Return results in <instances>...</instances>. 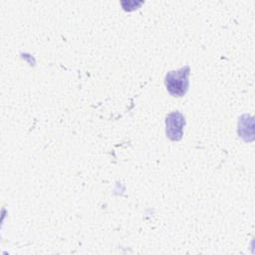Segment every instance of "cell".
<instances>
[{"label": "cell", "mask_w": 255, "mask_h": 255, "mask_svg": "<svg viewBox=\"0 0 255 255\" xmlns=\"http://www.w3.org/2000/svg\"><path fill=\"white\" fill-rule=\"evenodd\" d=\"M189 67L185 66L176 71H170L165 75L164 84L172 97H182L188 89Z\"/></svg>", "instance_id": "obj_1"}, {"label": "cell", "mask_w": 255, "mask_h": 255, "mask_svg": "<svg viewBox=\"0 0 255 255\" xmlns=\"http://www.w3.org/2000/svg\"><path fill=\"white\" fill-rule=\"evenodd\" d=\"M185 120L182 114L179 112H173L166 117L165 120V132L168 138L171 140H179L183 134V127Z\"/></svg>", "instance_id": "obj_2"}]
</instances>
